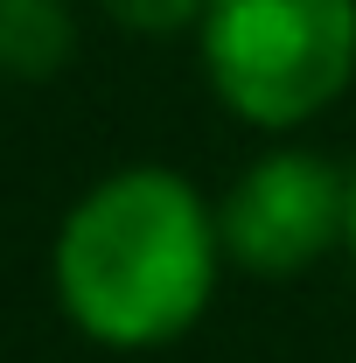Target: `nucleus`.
<instances>
[{
    "mask_svg": "<svg viewBox=\"0 0 356 363\" xmlns=\"http://www.w3.org/2000/svg\"><path fill=\"white\" fill-rule=\"evenodd\" d=\"M217 210L168 168L98 182L56 230V301L105 350H154L217 294Z\"/></svg>",
    "mask_w": 356,
    "mask_h": 363,
    "instance_id": "obj_1",
    "label": "nucleus"
},
{
    "mask_svg": "<svg viewBox=\"0 0 356 363\" xmlns=\"http://www.w3.org/2000/svg\"><path fill=\"white\" fill-rule=\"evenodd\" d=\"M203 77L245 126H308L356 77V0H210Z\"/></svg>",
    "mask_w": 356,
    "mask_h": 363,
    "instance_id": "obj_2",
    "label": "nucleus"
},
{
    "mask_svg": "<svg viewBox=\"0 0 356 363\" xmlns=\"http://www.w3.org/2000/svg\"><path fill=\"white\" fill-rule=\"evenodd\" d=\"M223 259L259 279H294L350 238V175L314 147L259 154L217 210Z\"/></svg>",
    "mask_w": 356,
    "mask_h": 363,
    "instance_id": "obj_3",
    "label": "nucleus"
},
{
    "mask_svg": "<svg viewBox=\"0 0 356 363\" xmlns=\"http://www.w3.org/2000/svg\"><path fill=\"white\" fill-rule=\"evenodd\" d=\"M77 49L70 0H0V77H56Z\"/></svg>",
    "mask_w": 356,
    "mask_h": 363,
    "instance_id": "obj_4",
    "label": "nucleus"
},
{
    "mask_svg": "<svg viewBox=\"0 0 356 363\" xmlns=\"http://www.w3.org/2000/svg\"><path fill=\"white\" fill-rule=\"evenodd\" d=\"M98 7L133 35H182V28H203L210 0H98Z\"/></svg>",
    "mask_w": 356,
    "mask_h": 363,
    "instance_id": "obj_5",
    "label": "nucleus"
},
{
    "mask_svg": "<svg viewBox=\"0 0 356 363\" xmlns=\"http://www.w3.org/2000/svg\"><path fill=\"white\" fill-rule=\"evenodd\" d=\"M343 245H350V259H356V168H350V238Z\"/></svg>",
    "mask_w": 356,
    "mask_h": 363,
    "instance_id": "obj_6",
    "label": "nucleus"
}]
</instances>
